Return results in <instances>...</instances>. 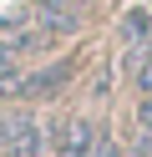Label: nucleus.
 I'll return each instance as SVG.
<instances>
[{
  "instance_id": "nucleus-8",
  "label": "nucleus",
  "mask_w": 152,
  "mask_h": 157,
  "mask_svg": "<svg viewBox=\"0 0 152 157\" xmlns=\"http://www.w3.org/2000/svg\"><path fill=\"white\" fill-rule=\"evenodd\" d=\"M76 5H81V10H86V5H96V0H76Z\"/></svg>"
},
{
  "instance_id": "nucleus-7",
  "label": "nucleus",
  "mask_w": 152,
  "mask_h": 157,
  "mask_svg": "<svg viewBox=\"0 0 152 157\" xmlns=\"http://www.w3.org/2000/svg\"><path fill=\"white\" fill-rule=\"evenodd\" d=\"M91 157H122V152H117V142H107V137H101V147H96Z\"/></svg>"
},
{
  "instance_id": "nucleus-5",
  "label": "nucleus",
  "mask_w": 152,
  "mask_h": 157,
  "mask_svg": "<svg viewBox=\"0 0 152 157\" xmlns=\"http://www.w3.org/2000/svg\"><path fill=\"white\" fill-rule=\"evenodd\" d=\"M20 76H25V71H20V51H15V46H5V41H0V91H5V96H15Z\"/></svg>"
},
{
  "instance_id": "nucleus-4",
  "label": "nucleus",
  "mask_w": 152,
  "mask_h": 157,
  "mask_svg": "<svg viewBox=\"0 0 152 157\" xmlns=\"http://www.w3.org/2000/svg\"><path fill=\"white\" fill-rule=\"evenodd\" d=\"M152 36V15L147 10H127L122 15V41H127V51H142Z\"/></svg>"
},
{
  "instance_id": "nucleus-2",
  "label": "nucleus",
  "mask_w": 152,
  "mask_h": 157,
  "mask_svg": "<svg viewBox=\"0 0 152 157\" xmlns=\"http://www.w3.org/2000/svg\"><path fill=\"white\" fill-rule=\"evenodd\" d=\"M36 25L56 41V36H71V31H81V5L76 0H41L36 5Z\"/></svg>"
},
{
  "instance_id": "nucleus-1",
  "label": "nucleus",
  "mask_w": 152,
  "mask_h": 157,
  "mask_svg": "<svg viewBox=\"0 0 152 157\" xmlns=\"http://www.w3.org/2000/svg\"><path fill=\"white\" fill-rule=\"evenodd\" d=\"M71 71H76V66H71V61H51V66H41V71H30V76H20V86H15V96H20V101H46V96H56L61 86L71 81Z\"/></svg>"
},
{
  "instance_id": "nucleus-6",
  "label": "nucleus",
  "mask_w": 152,
  "mask_h": 157,
  "mask_svg": "<svg viewBox=\"0 0 152 157\" xmlns=\"http://www.w3.org/2000/svg\"><path fill=\"white\" fill-rule=\"evenodd\" d=\"M137 122H142V132H152V91H142V101H137Z\"/></svg>"
},
{
  "instance_id": "nucleus-3",
  "label": "nucleus",
  "mask_w": 152,
  "mask_h": 157,
  "mask_svg": "<svg viewBox=\"0 0 152 157\" xmlns=\"http://www.w3.org/2000/svg\"><path fill=\"white\" fill-rule=\"evenodd\" d=\"M101 147V132L86 122V117H76V122L56 127V157H91Z\"/></svg>"
}]
</instances>
